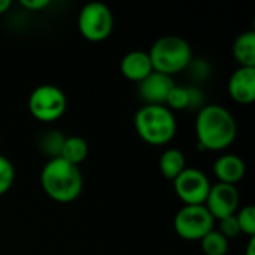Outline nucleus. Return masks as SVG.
I'll list each match as a JSON object with an SVG mask.
<instances>
[{
    "mask_svg": "<svg viewBox=\"0 0 255 255\" xmlns=\"http://www.w3.org/2000/svg\"><path fill=\"white\" fill-rule=\"evenodd\" d=\"M238 134V124L232 112L221 105H205L197 112L196 136L199 148L223 151L229 148Z\"/></svg>",
    "mask_w": 255,
    "mask_h": 255,
    "instance_id": "obj_1",
    "label": "nucleus"
},
{
    "mask_svg": "<svg viewBox=\"0 0 255 255\" xmlns=\"http://www.w3.org/2000/svg\"><path fill=\"white\" fill-rule=\"evenodd\" d=\"M40 185L45 194L57 203H70L76 200L84 187L82 173L63 158H51L42 167Z\"/></svg>",
    "mask_w": 255,
    "mask_h": 255,
    "instance_id": "obj_2",
    "label": "nucleus"
},
{
    "mask_svg": "<svg viewBox=\"0 0 255 255\" xmlns=\"http://www.w3.org/2000/svg\"><path fill=\"white\" fill-rule=\"evenodd\" d=\"M139 137L152 146H163L173 140L178 124L175 114L164 105H143L134 115Z\"/></svg>",
    "mask_w": 255,
    "mask_h": 255,
    "instance_id": "obj_3",
    "label": "nucleus"
},
{
    "mask_svg": "<svg viewBox=\"0 0 255 255\" xmlns=\"http://www.w3.org/2000/svg\"><path fill=\"white\" fill-rule=\"evenodd\" d=\"M154 72L173 76L190 66L193 52L190 43L176 34L158 37L148 51Z\"/></svg>",
    "mask_w": 255,
    "mask_h": 255,
    "instance_id": "obj_4",
    "label": "nucleus"
},
{
    "mask_svg": "<svg viewBox=\"0 0 255 255\" xmlns=\"http://www.w3.org/2000/svg\"><path fill=\"white\" fill-rule=\"evenodd\" d=\"M67 109V97L64 91L52 84L36 87L28 96V111L33 118L49 124L60 120Z\"/></svg>",
    "mask_w": 255,
    "mask_h": 255,
    "instance_id": "obj_5",
    "label": "nucleus"
},
{
    "mask_svg": "<svg viewBox=\"0 0 255 255\" xmlns=\"http://www.w3.org/2000/svg\"><path fill=\"white\" fill-rule=\"evenodd\" d=\"M215 220L205 205H184L175 215L173 229L176 235L188 242L202 241L214 230Z\"/></svg>",
    "mask_w": 255,
    "mask_h": 255,
    "instance_id": "obj_6",
    "label": "nucleus"
},
{
    "mask_svg": "<svg viewBox=\"0 0 255 255\" xmlns=\"http://www.w3.org/2000/svg\"><path fill=\"white\" fill-rule=\"evenodd\" d=\"M114 13L108 4L90 1L82 6L78 16V28L84 39L90 42H103L114 31Z\"/></svg>",
    "mask_w": 255,
    "mask_h": 255,
    "instance_id": "obj_7",
    "label": "nucleus"
},
{
    "mask_svg": "<svg viewBox=\"0 0 255 255\" xmlns=\"http://www.w3.org/2000/svg\"><path fill=\"white\" fill-rule=\"evenodd\" d=\"M175 193L184 205H205L211 182L208 176L196 167H185L173 181Z\"/></svg>",
    "mask_w": 255,
    "mask_h": 255,
    "instance_id": "obj_8",
    "label": "nucleus"
},
{
    "mask_svg": "<svg viewBox=\"0 0 255 255\" xmlns=\"http://www.w3.org/2000/svg\"><path fill=\"white\" fill-rule=\"evenodd\" d=\"M205 206L215 221L235 215L239 209V191L236 185H229L223 182L211 185Z\"/></svg>",
    "mask_w": 255,
    "mask_h": 255,
    "instance_id": "obj_9",
    "label": "nucleus"
},
{
    "mask_svg": "<svg viewBox=\"0 0 255 255\" xmlns=\"http://www.w3.org/2000/svg\"><path fill=\"white\" fill-rule=\"evenodd\" d=\"M175 85L176 84L172 76L152 72L142 82H139L137 91L145 105H166L167 96Z\"/></svg>",
    "mask_w": 255,
    "mask_h": 255,
    "instance_id": "obj_10",
    "label": "nucleus"
},
{
    "mask_svg": "<svg viewBox=\"0 0 255 255\" xmlns=\"http://www.w3.org/2000/svg\"><path fill=\"white\" fill-rule=\"evenodd\" d=\"M229 96L241 103L250 105L255 100V67L236 69L227 84Z\"/></svg>",
    "mask_w": 255,
    "mask_h": 255,
    "instance_id": "obj_11",
    "label": "nucleus"
},
{
    "mask_svg": "<svg viewBox=\"0 0 255 255\" xmlns=\"http://www.w3.org/2000/svg\"><path fill=\"white\" fill-rule=\"evenodd\" d=\"M120 70L124 78H127L131 82H142L148 75L154 72L151 58L146 51L134 49L127 52L120 63Z\"/></svg>",
    "mask_w": 255,
    "mask_h": 255,
    "instance_id": "obj_12",
    "label": "nucleus"
},
{
    "mask_svg": "<svg viewBox=\"0 0 255 255\" xmlns=\"http://www.w3.org/2000/svg\"><path fill=\"white\" fill-rule=\"evenodd\" d=\"M247 173L245 161L236 154H224L214 163V175L218 182L236 185L244 179Z\"/></svg>",
    "mask_w": 255,
    "mask_h": 255,
    "instance_id": "obj_13",
    "label": "nucleus"
},
{
    "mask_svg": "<svg viewBox=\"0 0 255 255\" xmlns=\"http://www.w3.org/2000/svg\"><path fill=\"white\" fill-rule=\"evenodd\" d=\"M233 55L239 67H255V31L241 33L233 43Z\"/></svg>",
    "mask_w": 255,
    "mask_h": 255,
    "instance_id": "obj_14",
    "label": "nucleus"
},
{
    "mask_svg": "<svg viewBox=\"0 0 255 255\" xmlns=\"http://www.w3.org/2000/svg\"><path fill=\"white\" fill-rule=\"evenodd\" d=\"M158 167H160L161 175L166 179L173 181L187 167V161H185L184 152L181 149H178V148H169V149H166L161 154V157H160Z\"/></svg>",
    "mask_w": 255,
    "mask_h": 255,
    "instance_id": "obj_15",
    "label": "nucleus"
},
{
    "mask_svg": "<svg viewBox=\"0 0 255 255\" xmlns=\"http://www.w3.org/2000/svg\"><path fill=\"white\" fill-rule=\"evenodd\" d=\"M88 157V143L81 136H69L64 139V143L61 146L60 158L64 161L79 166L85 158Z\"/></svg>",
    "mask_w": 255,
    "mask_h": 255,
    "instance_id": "obj_16",
    "label": "nucleus"
},
{
    "mask_svg": "<svg viewBox=\"0 0 255 255\" xmlns=\"http://www.w3.org/2000/svg\"><path fill=\"white\" fill-rule=\"evenodd\" d=\"M200 247L205 255H226L229 253V241L218 232H209L202 241Z\"/></svg>",
    "mask_w": 255,
    "mask_h": 255,
    "instance_id": "obj_17",
    "label": "nucleus"
},
{
    "mask_svg": "<svg viewBox=\"0 0 255 255\" xmlns=\"http://www.w3.org/2000/svg\"><path fill=\"white\" fill-rule=\"evenodd\" d=\"M64 136L58 131V130H51L48 131L46 134H43L40 137V142H39V146H40V151L51 160V158H57L60 157V152H61V146L64 143Z\"/></svg>",
    "mask_w": 255,
    "mask_h": 255,
    "instance_id": "obj_18",
    "label": "nucleus"
},
{
    "mask_svg": "<svg viewBox=\"0 0 255 255\" xmlns=\"http://www.w3.org/2000/svg\"><path fill=\"white\" fill-rule=\"evenodd\" d=\"M164 106H167L172 112L173 111L190 109V91H188V87L175 85L172 88V91L169 93Z\"/></svg>",
    "mask_w": 255,
    "mask_h": 255,
    "instance_id": "obj_19",
    "label": "nucleus"
},
{
    "mask_svg": "<svg viewBox=\"0 0 255 255\" xmlns=\"http://www.w3.org/2000/svg\"><path fill=\"white\" fill-rule=\"evenodd\" d=\"M236 221L239 224L241 233L254 238L255 236V208L253 205H247L242 209H239L236 214Z\"/></svg>",
    "mask_w": 255,
    "mask_h": 255,
    "instance_id": "obj_20",
    "label": "nucleus"
},
{
    "mask_svg": "<svg viewBox=\"0 0 255 255\" xmlns=\"http://www.w3.org/2000/svg\"><path fill=\"white\" fill-rule=\"evenodd\" d=\"M15 181V167L12 161L0 154V196L6 194Z\"/></svg>",
    "mask_w": 255,
    "mask_h": 255,
    "instance_id": "obj_21",
    "label": "nucleus"
},
{
    "mask_svg": "<svg viewBox=\"0 0 255 255\" xmlns=\"http://www.w3.org/2000/svg\"><path fill=\"white\" fill-rule=\"evenodd\" d=\"M227 241L230 239H235L241 235V229H239V224L236 221V217L232 215V217H227V218H223L220 220V230H218Z\"/></svg>",
    "mask_w": 255,
    "mask_h": 255,
    "instance_id": "obj_22",
    "label": "nucleus"
},
{
    "mask_svg": "<svg viewBox=\"0 0 255 255\" xmlns=\"http://www.w3.org/2000/svg\"><path fill=\"white\" fill-rule=\"evenodd\" d=\"M49 0H21V6H24L28 10H42L46 6H49Z\"/></svg>",
    "mask_w": 255,
    "mask_h": 255,
    "instance_id": "obj_23",
    "label": "nucleus"
},
{
    "mask_svg": "<svg viewBox=\"0 0 255 255\" xmlns=\"http://www.w3.org/2000/svg\"><path fill=\"white\" fill-rule=\"evenodd\" d=\"M12 6V1L10 0H0V15L1 13H6Z\"/></svg>",
    "mask_w": 255,
    "mask_h": 255,
    "instance_id": "obj_24",
    "label": "nucleus"
},
{
    "mask_svg": "<svg viewBox=\"0 0 255 255\" xmlns=\"http://www.w3.org/2000/svg\"><path fill=\"white\" fill-rule=\"evenodd\" d=\"M245 255H255V236L254 238H250V242H248Z\"/></svg>",
    "mask_w": 255,
    "mask_h": 255,
    "instance_id": "obj_25",
    "label": "nucleus"
}]
</instances>
